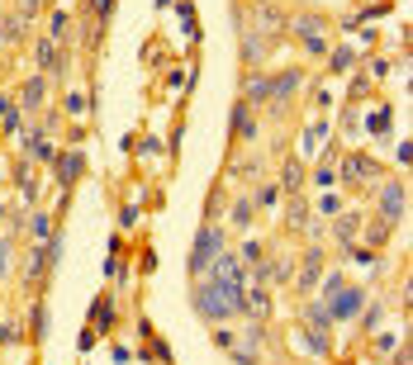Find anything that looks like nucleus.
I'll use <instances>...</instances> for the list:
<instances>
[{"mask_svg":"<svg viewBox=\"0 0 413 365\" xmlns=\"http://www.w3.org/2000/svg\"><path fill=\"white\" fill-rule=\"evenodd\" d=\"M62 252H67V237H62V233H53L43 247H29L24 270H19V285H24V289H38L43 280H48V270H57V266H62Z\"/></svg>","mask_w":413,"mask_h":365,"instance_id":"f257e3e1","label":"nucleus"},{"mask_svg":"<svg viewBox=\"0 0 413 365\" xmlns=\"http://www.w3.org/2000/svg\"><path fill=\"white\" fill-rule=\"evenodd\" d=\"M191 299H195V313H200L204 323H228V318H233V299H228V289L214 285L209 275H200V280H195Z\"/></svg>","mask_w":413,"mask_h":365,"instance_id":"f03ea898","label":"nucleus"},{"mask_svg":"<svg viewBox=\"0 0 413 365\" xmlns=\"http://www.w3.org/2000/svg\"><path fill=\"white\" fill-rule=\"evenodd\" d=\"M223 242H228V237H223V228H219V223H204V228L195 233L191 261H186V266H191V275H195V280H200V275L209 270V261H214V257L223 252Z\"/></svg>","mask_w":413,"mask_h":365,"instance_id":"7ed1b4c3","label":"nucleus"},{"mask_svg":"<svg viewBox=\"0 0 413 365\" xmlns=\"http://www.w3.org/2000/svg\"><path fill=\"white\" fill-rule=\"evenodd\" d=\"M375 204H380V218H385V223H404V218H409V185L380 181L375 185Z\"/></svg>","mask_w":413,"mask_h":365,"instance_id":"20e7f679","label":"nucleus"},{"mask_svg":"<svg viewBox=\"0 0 413 365\" xmlns=\"http://www.w3.org/2000/svg\"><path fill=\"white\" fill-rule=\"evenodd\" d=\"M366 181H380V161L366 152H352L342 161V171H337V185H347V190H361Z\"/></svg>","mask_w":413,"mask_h":365,"instance_id":"39448f33","label":"nucleus"},{"mask_svg":"<svg viewBox=\"0 0 413 365\" xmlns=\"http://www.w3.org/2000/svg\"><path fill=\"white\" fill-rule=\"evenodd\" d=\"M33 57H38V67L48 72V81H62V76H67V67H72V52L62 48V43H53V38H38Z\"/></svg>","mask_w":413,"mask_h":365,"instance_id":"423d86ee","label":"nucleus"},{"mask_svg":"<svg viewBox=\"0 0 413 365\" xmlns=\"http://www.w3.org/2000/svg\"><path fill=\"white\" fill-rule=\"evenodd\" d=\"M81 171H86V156H81V147H67V152L53 161V176H57V185L62 190H72V185L81 181Z\"/></svg>","mask_w":413,"mask_h":365,"instance_id":"0eeeda50","label":"nucleus"},{"mask_svg":"<svg viewBox=\"0 0 413 365\" xmlns=\"http://www.w3.org/2000/svg\"><path fill=\"white\" fill-rule=\"evenodd\" d=\"M228 129H233V143H257V114H252V104L248 100H238L233 104V119H228Z\"/></svg>","mask_w":413,"mask_h":365,"instance_id":"6e6552de","label":"nucleus"},{"mask_svg":"<svg viewBox=\"0 0 413 365\" xmlns=\"http://www.w3.org/2000/svg\"><path fill=\"white\" fill-rule=\"evenodd\" d=\"M361 309H366V289H337L332 294V304H328V313H332V323L337 318H361Z\"/></svg>","mask_w":413,"mask_h":365,"instance_id":"1a4fd4ad","label":"nucleus"},{"mask_svg":"<svg viewBox=\"0 0 413 365\" xmlns=\"http://www.w3.org/2000/svg\"><path fill=\"white\" fill-rule=\"evenodd\" d=\"M285 233H304L309 228V200L304 195H285Z\"/></svg>","mask_w":413,"mask_h":365,"instance_id":"9d476101","label":"nucleus"},{"mask_svg":"<svg viewBox=\"0 0 413 365\" xmlns=\"http://www.w3.org/2000/svg\"><path fill=\"white\" fill-rule=\"evenodd\" d=\"M43 90H48V76H29L24 81V90H19V104H15V109H19V114H38V104H43Z\"/></svg>","mask_w":413,"mask_h":365,"instance_id":"9b49d317","label":"nucleus"},{"mask_svg":"<svg viewBox=\"0 0 413 365\" xmlns=\"http://www.w3.org/2000/svg\"><path fill=\"white\" fill-rule=\"evenodd\" d=\"M72 29H76V24H72V15H67V10H48V33H43V38H53V43L67 48V43L76 38Z\"/></svg>","mask_w":413,"mask_h":365,"instance_id":"f8f14e48","label":"nucleus"},{"mask_svg":"<svg viewBox=\"0 0 413 365\" xmlns=\"http://www.w3.org/2000/svg\"><path fill=\"white\" fill-rule=\"evenodd\" d=\"M238 33H243V62H261V57L275 48L271 38H266V33H257V29H238Z\"/></svg>","mask_w":413,"mask_h":365,"instance_id":"ddd939ff","label":"nucleus"},{"mask_svg":"<svg viewBox=\"0 0 413 365\" xmlns=\"http://www.w3.org/2000/svg\"><path fill=\"white\" fill-rule=\"evenodd\" d=\"M243 100H248L252 109H257V104H266V100H271V76H266V72L248 76V81H243Z\"/></svg>","mask_w":413,"mask_h":365,"instance_id":"4468645a","label":"nucleus"},{"mask_svg":"<svg viewBox=\"0 0 413 365\" xmlns=\"http://www.w3.org/2000/svg\"><path fill=\"white\" fill-rule=\"evenodd\" d=\"M43 337H48V304L33 299L29 304V341H43Z\"/></svg>","mask_w":413,"mask_h":365,"instance_id":"2eb2a0df","label":"nucleus"},{"mask_svg":"<svg viewBox=\"0 0 413 365\" xmlns=\"http://www.w3.org/2000/svg\"><path fill=\"white\" fill-rule=\"evenodd\" d=\"M280 195H304V166L300 161H285V171H280Z\"/></svg>","mask_w":413,"mask_h":365,"instance_id":"dca6fc26","label":"nucleus"},{"mask_svg":"<svg viewBox=\"0 0 413 365\" xmlns=\"http://www.w3.org/2000/svg\"><path fill=\"white\" fill-rule=\"evenodd\" d=\"M361 223H366L361 213H342V218H337V228H332V242H342V247H352V237L361 233Z\"/></svg>","mask_w":413,"mask_h":365,"instance_id":"f3484780","label":"nucleus"},{"mask_svg":"<svg viewBox=\"0 0 413 365\" xmlns=\"http://www.w3.org/2000/svg\"><path fill=\"white\" fill-rule=\"evenodd\" d=\"M304 318H309V327H318V332H332V313L323 299H314V304H304Z\"/></svg>","mask_w":413,"mask_h":365,"instance_id":"a211bd4d","label":"nucleus"},{"mask_svg":"<svg viewBox=\"0 0 413 365\" xmlns=\"http://www.w3.org/2000/svg\"><path fill=\"white\" fill-rule=\"evenodd\" d=\"M323 275V252L314 247L309 257H304V270H300V289H314V280Z\"/></svg>","mask_w":413,"mask_h":365,"instance_id":"6ab92c4d","label":"nucleus"},{"mask_svg":"<svg viewBox=\"0 0 413 365\" xmlns=\"http://www.w3.org/2000/svg\"><path fill=\"white\" fill-rule=\"evenodd\" d=\"M90 323H100L105 332L114 327V294H100V299L90 304Z\"/></svg>","mask_w":413,"mask_h":365,"instance_id":"aec40b11","label":"nucleus"},{"mask_svg":"<svg viewBox=\"0 0 413 365\" xmlns=\"http://www.w3.org/2000/svg\"><path fill=\"white\" fill-rule=\"evenodd\" d=\"M361 228H366V242H371V252H375V247H385L389 233H394V223H385V218H371V223H361Z\"/></svg>","mask_w":413,"mask_h":365,"instance_id":"412c9836","label":"nucleus"},{"mask_svg":"<svg viewBox=\"0 0 413 365\" xmlns=\"http://www.w3.org/2000/svg\"><path fill=\"white\" fill-rule=\"evenodd\" d=\"M48 237H53V218H48V213H33V218H29V242L43 247Z\"/></svg>","mask_w":413,"mask_h":365,"instance_id":"4be33fe9","label":"nucleus"},{"mask_svg":"<svg viewBox=\"0 0 413 365\" xmlns=\"http://www.w3.org/2000/svg\"><path fill=\"white\" fill-rule=\"evenodd\" d=\"M43 10H53V0H15V15H19L24 24H33Z\"/></svg>","mask_w":413,"mask_h":365,"instance_id":"5701e85b","label":"nucleus"},{"mask_svg":"<svg viewBox=\"0 0 413 365\" xmlns=\"http://www.w3.org/2000/svg\"><path fill=\"white\" fill-rule=\"evenodd\" d=\"M24 19H19V15H10V19H5V24H0V38H5V43H10V48H15V43H24Z\"/></svg>","mask_w":413,"mask_h":365,"instance_id":"b1692460","label":"nucleus"},{"mask_svg":"<svg viewBox=\"0 0 413 365\" xmlns=\"http://www.w3.org/2000/svg\"><path fill=\"white\" fill-rule=\"evenodd\" d=\"M110 15H114V0H86V19L90 24H105Z\"/></svg>","mask_w":413,"mask_h":365,"instance_id":"393cba45","label":"nucleus"},{"mask_svg":"<svg viewBox=\"0 0 413 365\" xmlns=\"http://www.w3.org/2000/svg\"><path fill=\"white\" fill-rule=\"evenodd\" d=\"M252 218H257V204H252V195H243V200L233 204V228H248Z\"/></svg>","mask_w":413,"mask_h":365,"instance_id":"a878e982","label":"nucleus"},{"mask_svg":"<svg viewBox=\"0 0 413 365\" xmlns=\"http://www.w3.org/2000/svg\"><path fill=\"white\" fill-rule=\"evenodd\" d=\"M314 185H318V190H332V185H337V166H332V152H328V161H323V166H314Z\"/></svg>","mask_w":413,"mask_h":365,"instance_id":"bb28decb","label":"nucleus"},{"mask_svg":"<svg viewBox=\"0 0 413 365\" xmlns=\"http://www.w3.org/2000/svg\"><path fill=\"white\" fill-rule=\"evenodd\" d=\"M352 62H357V48H332V57H328V67H332V72H347Z\"/></svg>","mask_w":413,"mask_h":365,"instance_id":"cd10ccee","label":"nucleus"},{"mask_svg":"<svg viewBox=\"0 0 413 365\" xmlns=\"http://www.w3.org/2000/svg\"><path fill=\"white\" fill-rule=\"evenodd\" d=\"M275 200H280V185H261V190H257V195H252V204H257V209H271L275 204Z\"/></svg>","mask_w":413,"mask_h":365,"instance_id":"c85d7f7f","label":"nucleus"},{"mask_svg":"<svg viewBox=\"0 0 413 365\" xmlns=\"http://www.w3.org/2000/svg\"><path fill=\"white\" fill-rule=\"evenodd\" d=\"M10 261H15V237H0V280L10 275Z\"/></svg>","mask_w":413,"mask_h":365,"instance_id":"c756f323","label":"nucleus"},{"mask_svg":"<svg viewBox=\"0 0 413 365\" xmlns=\"http://www.w3.org/2000/svg\"><path fill=\"white\" fill-rule=\"evenodd\" d=\"M62 114H72V119L90 114V109H86V95H81V90H72V95H67V109H62Z\"/></svg>","mask_w":413,"mask_h":365,"instance_id":"7c9ffc66","label":"nucleus"},{"mask_svg":"<svg viewBox=\"0 0 413 365\" xmlns=\"http://www.w3.org/2000/svg\"><path fill=\"white\" fill-rule=\"evenodd\" d=\"M318 213H342V200H337V195H332V190H323V200H318Z\"/></svg>","mask_w":413,"mask_h":365,"instance_id":"2f4dec72","label":"nucleus"},{"mask_svg":"<svg viewBox=\"0 0 413 365\" xmlns=\"http://www.w3.org/2000/svg\"><path fill=\"white\" fill-rule=\"evenodd\" d=\"M233 176H257V156H238V161H233Z\"/></svg>","mask_w":413,"mask_h":365,"instance_id":"473e14b6","label":"nucleus"},{"mask_svg":"<svg viewBox=\"0 0 413 365\" xmlns=\"http://www.w3.org/2000/svg\"><path fill=\"white\" fill-rule=\"evenodd\" d=\"M119 228H138V209H133V204L119 209Z\"/></svg>","mask_w":413,"mask_h":365,"instance_id":"72a5a7b5","label":"nucleus"},{"mask_svg":"<svg viewBox=\"0 0 413 365\" xmlns=\"http://www.w3.org/2000/svg\"><path fill=\"white\" fill-rule=\"evenodd\" d=\"M371 133H385L389 129V109H380V114H371V124H366Z\"/></svg>","mask_w":413,"mask_h":365,"instance_id":"f704fd0d","label":"nucleus"},{"mask_svg":"<svg viewBox=\"0 0 413 365\" xmlns=\"http://www.w3.org/2000/svg\"><path fill=\"white\" fill-rule=\"evenodd\" d=\"M394 161H399V166H409V161H413V143H409V138L394 147Z\"/></svg>","mask_w":413,"mask_h":365,"instance_id":"c9c22d12","label":"nucleus"},{"mask_svg":"<svg viewBox=\"0 0 413 365\" xmlns=\"http://www.w3.org/2000/svg\"><path fill=\"white\" fill-rule=\"evenodd\" d=\"M233 341H238V337H233L228 327H219V332H214V346H219V351H233Z\"/></svg>","mask_w":413,"mask_h":365,"instance_id":"e433bc0d","label":"nucleus"},{"mask_svg":"<svg viewBox=\"0 0 413 365\" xmlns=\"http://www.w3.org/2000/svg\"><path fill=\"white\" fill-rule=\"evenodd\" d=\"M337 289H342V275H337V270H332L328 280H323V299H328V294H337Z\"/></svg>","mask_w":413,"mask_h":365,"instance_id":"4c0bfd02","label":"nucleus"},{"mask_svg":"<svg viewBox=\"0 0 413 365\" xmlns=\"http://www.w3.org/2000/svg\"><path fill=\"white\" fill-rule=\"evenodd\" d=\"M10 341H15V327H10V323H0V346H10Z\"/></svg>","mask_w":413,"mask_h":365,"instance_id":"58836bf2","label":"nucleus"},{"mask_svg":"<svg viewBox=\"0 0 413 365\" xmlns=\"http://www.w3.org/2000/svg\"><path fill=\"white\" fill-rule=\"evenodd\" d=\"M252 5H266V0H252Z\"/></svg>","mask_w":413,"mask_h":365,"instance_id":"ea45409f","label":"nucleus"}]
</instances>
